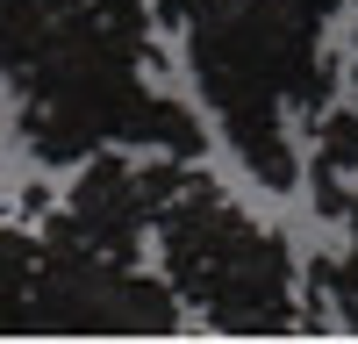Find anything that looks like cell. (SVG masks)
<instances>
[{
    "mask_svg": "<svg viewBox=\"0 0 358 344\" xmlns=\"http://www.w3.org/2000/svg\"><path fill=\"white\" fill-rule=\"evenodd\" d=\"M344 222H358V187H351V208H344Z\"/></svg>",
    "mask_w": 358,
    "mask_h": 344,
    "instance_id": "cell-14",
    "label": "cell"
},
{
    "mask_svg": "<svg viewBox=\"0 0 358 344\" xmlns=\"http://www.w3.org/2000/svg\"><path fill=\"white\" fill-rule=\"evenodd\" d=\"M29 330L36 337H172L179 294L165 273H136L72 237L65 215L36 229V273H29Z\"/></svg>",
    "mask_w": 358,
    "mask_h": 344,
    "instance_id": "cell-3",
    "label": "cell"
},
{
    "mask_svg": "<svg viewBox=\"0 0 358 344\" xmlns=\"http://www.w3.org/2000/svg\"><path fill=\"white\" fill-rule=\"evenodd\" d=\"M179 180H187V158H165V151H94L72 165V201L57 215L72 222L79 244H94L108 258H129L136 266V244L151 237L158 208L179 194Z\"/></svg>",
    "mask_w": 358,
    "mask_h": 344,
    "instance_id": "cell-4",
    "label": "cell"
},
{
    "mask_svg": "<svg viewBox=\"0 0 358 344\" xmlns=\"http://www.w3.org/2000/svg\"><path fill=\"white\" fill-rule=\"evenodd\" d=\"M143 8H151V15L165 22V29H179V22H187V15L201 8V0H143Z\"/></svg>",
    "mask_w": 358,
    "mask_h": 344,
    "instance_id": "cell-12",
    "label": "cell"
},
{
    "mask_svg": "<svg viewBox=\"0 0 358 344\" xmlns=\"http://www.w3.org/2000/svg\"><path fill=\"white\" fill-rule=\"evenodd\" d=\"M222 337H287L301 330V301H294V251L280 229L251 222L244 237L222 251V266L208 273L194 301Z\"/></svg>",
    "mask_w": 358,
    "mask_h": 344,
    "instance_id": "cell-5",
    "label": "cell"
},
{
    "mask_svg": "<svg viewBox=\"0 0 358 344\" xmlns=\"http://www.w3.org/2000/svg\"><path fill=\"white\" fill-rule=\"evenodd\" d=\"M330 301L344 315V330H358V222H351V251L330 258Z\"/></svg>",
    "mask_w": 358,
    "mask_h": 344,
    "instance_id": "cell-10",
    "label": "cell"
},
{
    "mask_svg": "<svg viewBox=\"0 0 358 344\" xmlns=\"http://www.w3.org/2000/svg\"><path fill=\"white\" fill-rule=\"evenodd\" d=\"M143 65H158L151 36L79 8L15 72V94H22L15 129L29 143V158L65 172L94 151H136V122H143V101H151Z\"/></svg>",
    "mask_w": 358,
    "mask_h": 344,
    "instance_id": "cell-2",
    "label": "cell"
},
{
    "mask_svg": "<svg viewBox=\"0 0 358 344\" xmlns=\"http://www.w3.org/2000/svg\"><path fill=\"white\" fill-rule=\"evenodd\" d=\"M79 8H86V0H0V72L15 79Z\"/></svg>",
    "mask_w": 358,
    "mask_h": 344,
    "instance_id": "cell-6",
    "label": "cell"
},
{
    "mask_svg": "<svg viewBox=\"0 0 358 344\" xmlns=\"http://www.w3.org/2000/svg\"><path fill=\"white\" fill-rule=\"evenodd\" d=\"M308 136H315L308 172H322V180H351V172H358V108H322V115H308Z\"/></svg>",
    "mask_w": 358,
    "mask_h": 344,
    "instance_id": "cell-9",
    "label": "cell"
},
{
    "mask_svg": "<svg viewBox=\"0 0 358 344\" xmlns=\"http://www.w3.org/2000/svg\"><path fill=\"white\" fill-rule=\"evenodd\" d=\"M136 151H165V158H201L208 151V129H201V115L187 101H172V94H151L143 101V122H136Z\"/></svg>",
    "mask_w": 358,
    "mask_h": 344,
    "instance_id": "cell-7",
    "label": "cell"
},
{
    "mask_svg": "<svg viewBox=\"0 0 358 344\" xmlns=\"http://www.w3.org/2000/svg\"><path fill=\"white\" fill-rule=\"evenodd\" d=\"M29 273H36V229L0 222V337H29Z\"/></svg>",
    "mask_w": 358,
    "mask_h": 344,
    "instance_id": "cell-8",
    "label": "cell"
},
{
    "mask_svg": "<svg viewBox=\"0 0 358 344\" xmlns=\"http://www.w3.org/2000/svg\"><path fill=\"white\" fill-rule=\"evenodd\" d=\"M94 15H108V22H122V29H136V36H151V8L143 0H86Z\"/></svg>",
    "mask_w": 358,
    "mask_h": 344,
    "instance_id": "cell-11",
    "label": "cell"
},
{
    "mask_svg": "<svg viewBox=\"0 0 358 344\" xmlns=\"http://www.w3.org/2000/svg\"><path fill=\"white\" fill-rule=\"evenodd\" d=\"M187 29V65L201 101L215 108L229 151L244 172L273 194L301 187V151L287 122L322 115L337 94V57L322 50V15L301 0H201L179 22Z\"/></svg>",
    "mask_w": 358,
    "mask_h": 344,
    "instance_id": "cell-1",
    "label": "cell"
},
{
    "mask_svg": "<svg viewBox=\"0 0 358 344\" xmlns=\"http://www.w3.org/2000/svg\"><path fill=\"white\" fill-rule=\"evenodd\" d=\"M301 8H308V15H337L344 0H301Z\"/></svg>",
    "mask_w": 358,
    "mask_h": 344,
    "instance_id": "cell-13",
    "label": "cell"
}]
</instances>
